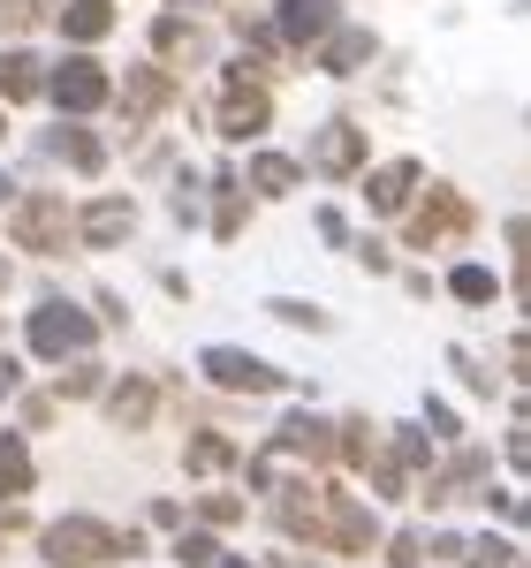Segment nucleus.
I'll list each match as a JSON object with an SVG mask.
<instances>
[{
  "label": "nucleus",
  "mask_w": 531,
  "mask_h": 568,
  "mask_svg": "<svg viewBox=\"0 0 531 568\" xmlns=\"http://www.w3.org/2000/svg\"><path fill=\"white\" fill-rule=\"evenodd\" d=\"M388 561H395V568H418V561H425V538H418V530L388 538Z\"/></svg>",
  "instance_id": "c756f323"
},
{
  "label": "nucleus",
  "mask_w": 531,
  "mask_h": 568,
  "mask_svg": "<svg viewBox=\"0 0 531 568\" xmlns=\"http://www.w3.org/2000/svg\"><path fill=\"white\" fill-rule=\"evenodd\" d=\"M418 182H425L418 160H388V168H372V182H364V205H372V213H402V205L418 197Z\"/></svg>",
  "instance_id": "f8f14e48"
},
{
  "label": "nucleus",
  "mask_w": 531,
  "mask_h": 568,
  "mask_svg": "<svg viewBox=\"0 0 531 568\" xmlns=\"http://www.w3.org/2000/svg\"><path fill=\"white\" fill-rule=\"evenodd\" d=\"M114 106H122V122H152L168 99H176V77L160 69V61H137L130 77H122V91H107Z\"/></svg>",
  "instance_id": "6e6552de"
},
{
  "label": "nucleus",
  "mask_w": 531,
  "mask_h": 568,
  "mask_svg": "<svg viewBox=\"0 0 531 568\" xmlns=\"http://www.w3.org/2000/svg\"><path fill=\"white\" fill-rule=\"evenodd\" d=\"M31 16H39V0H0V23H8V31H23Z\"/></svg>",
  "instance_id": "2f4dec72"
},
{
  "label": "nucleus",
  "mask_w": 531,
  "mask_h": 568,
  "mask_svg": "<svg viewBox=\"0 0 531 568\" xmlns=\"http://www.w3.org/2000/svg\"><path fill=\"white\" fill-rule=\"evenodd\" d=\"M463 227H471V205H463V197H455L448 182H433V197H425V205L410 213V251H433V243H455Z\"/></svg>",
  "instance_id": "0eeeda50"
},
{
  "label": "nucleus",
  "mask_w": 531,
  "mask_h": 568,
  "mask_svg": "<svg viewBox=\"0 0 531 568\" xmlns=\"http://www.w3.org/2000/svg\"><path fill=\"white\" fill-rule=\"evenodd\" d=\"M8 394H16V364H8V372H0V402H8Z\"/></svg>",
  "instance_id": "72a5a7b5"
},
{
  "label": "nucleus",
  "mask_w": 531,
  "mask_h": 568,
  "mask_svg": "<svg viewBox=\"0 0 531 568\" xmlns=\"http://www.w3.org/2000/svg\"><path fill=\"white\" fill-rule=\"evenodd\" d=\"M266 122H273V99L259 84V61H236L228 69V99H221V136L228 144H251Z\"/></svg>",
  "instance_id": "7ed1b4c3"
},
{
  "label": "nucleus",
  "mask_w": 531,
  "mask_h": 568,
  "mask_svg": "<svg viewBox=\"0 0 531 568\" xmlns=\"http://www.w3.org/2000/svg\"><path fill=\"white\" fill-rule=\"evenodd\" d=\"M311 168H319V175H357V168H364V130H357V122H327V130L311 136Z\"/></svg>",
  "instance_id": "9b49d317"
},
{
  "label": "nucleus",
  "mask_w": 531,
  "mask_h": 568,
  "mask_svg": "<svg viewBox=\"0 0 531 568\" xmlns=\"http://www.w3.org/2000/svg\"><path fill=\"white\" fill-rule=\"evenodd\" d=\"M69 227H77V243H91V251H114V243H130L137 205H130V197H99V205H84Z\"/></svg>",
  "instance_id": "9d476101"
},
{
  "label": "nucleus",
  "mask_w": 531,
  "mask_h": 568,
  "mask_svg": "<svg viewBox=\"0 0 531 568\" xmlns=\"http://www.w3.org/2000/svg\"><path fill=\"white\" fill-rule=\"evenodd\" d=\"M273 318H289V326H327V318H319V311H311V304H289V296L273 304Z\"/></svg>",
  "instance_id": "473e14b6"
},
{
  "label": "nucleus",
  "mask_w": 531,
  "mask_h": 568,
  "mask_svg": "<svg viewBox=\"0 0 531 568\" xmlns=\"http://www.w3.org/2000/svg\"><path fill=\"white\" fill-rule=\"evenodd\" d=\"M448 288H455V304H493V288H501V281H493L487 265H455V273H448Z\"/></svg>",
  "instance_id": "b1692460"
},
{
  "label": "nucleus",
  "mask_w": 531,
  "mask_h": 568,
  "mask_svg": "<svg viewBox=\"0 0 531 568\" xmlns=\"http://www.w3.org/2000/svg\"><path fill=\"white\" fill-rule=\"evenodd\" d=\"M31 478H39V470H31V447L16 433H0V500H23Z\"/></svg>",
  "instance_id": "a211bd4d"
},
{
  "label": "nucleus",
  "mask_w": 531,
  "mask_h": 568,
  "mask_svg": "<svg viewBox=\"0 0 531 568\" xmlns=\"http://www.w3.org/2000/svg\"><path fill=\"white\" fill-rule=\"evenodd\" d=\"M182 470H190V478H221V470H236V447H228L221 433H190V447H182Z\"/></svg>",
  "instance_id": "f3484780"
},
{
  "label": "nucleus",
  "mask_w": 531,
  "mask_h": 568,
  "mask_svg": "<svg viewBox=\"0 0 531 568\" xmlns=\"http://www.w3.org/2000/svg\"><path fill=\"white\" fill-rule=\"evenodd\" d=\"M479 478H487V455H455V470L433 478V500H455V493H471Z\"/></svg>",
  "instance_id": "393cba45"
},
{
  "label": "nucleus",
  "mask_w": 531,
  "mask_h": 568,
  "mask_svg": "<svg viewBox=\"0 0 531 568\" xmlns=\"http://www.w3.org/2000/svg\"><path fill=\"white\" fill-rule=\"evenodd\" d=\"M221 182V213H213V235H221V243H236V235H243V182L236 175H213Z\"/></svg>",
  "instance_id": "5701e85b"
},
{
  "label": "nucleus",
  "mask_w": 531,
  "mask_h": 568,
  "mask_svg": "<svg viewBox=\"0 0 531 568\" xmlns=\"http://www.w3.org/2000/svg\"><path fill=\"white\" fill-rule=\"evenodd\" d=\"M425 463H433V439L418 433V425H402L395 433V470H425Z\"/></svg>",
  "instance_id": "bb28decb"
},
{
  "label": "nucleus",
  "mask_w": 531,
  "mask_h": 568,
  "mask_svg": "<svg viewBox=\"0 0 531 568\" xmlns=\"http://www.w3.org/2000/svg\"><path fill=\"white\" fill-rule=\"evenodd\" d=\"M176 561H182V568H213V561H221L213 530H182V538H176Z\"/></svg>",
  "instance_id": "a878e982"
},
{
  "label": "nucleus",
  "mask_w": 531,
  "mask_h": 568,
  "mask_svg": "<svg viewBox=\"0 0 531 568\" xmlns=\"http://www.w3.org/2000/svg\"><path fill=\"white\" fill-rule=\"evenodd\" d=\"M463 561H471V568H517V546H509V538H471Z\"/></svg>",
  "instance_id": "cd10ccee"
},
{
  "label": "nucleus",
  "mask_w": 531,
  "mask_h": 568,
  "mask_svg": "<svg viewBox=\"0 0 531 568\" xmlns=\"http://www.w3.org/2000/svg\"><path fill=\"white\" fill-rule=\"evenodd\" d=\"M213 568H251V561H228V554H221V561H213Z\"/></svg>",
  "instance_id": "f704fd0d"
},
{
  "label": "nucleus",
  "mask_w": 531,
  "mask_h": 568,
  "mask_svg": "<svg viewBox=\"0 0 531 568\" xmlns=\"http://www.w3.org/2000/svg\"><path fill=\"white\" fill-rule=\"evenodd\" d=\"M31 91H46V69L31 53H0V99L16 106V99H31Z\"/></svg>",
  "instance_id": "4be33fe9"
},
{
  "label": "nucleus",
  "mask_w": 531,
  "mask_h": 568,
  "mask_svg": "<svg viewBox=\"0 0 531 568\" xmlns=\"http://www.w3.org/2000/svg\"><path fill=\"white\" fill-rule=\"evenodd\" d=\"M273 516L289 538H311V546H334V554H372L380 546V524H372V508H357L350 493H334V485H273Z\"/></svg>",
  "instance_id": "f257e3e1"
},
{
  "label": "nucleus",
  "mask_w": 531,
  "mask_h": 568,
  "mask_svg": "<svg viewBox=\"0 0 531 568\" xmlns=\"http://www.w3.org/2000/svg\"><path fill=\"white\" fill-rule=\"evenodd\" d=\"M273 23H281V39H289V45H319L342 16H334V0H281Z\"/></svg>",
  "instance_id": "ddd939ff"
},
{
  "label": "nucleus",
  "mask_w": 531,
  "mask_h": 568,
  "mask_svg": "<svg viewBox=\"0 0 531 568\" xmlns=\"http://www.w3.org/2000/svg\"><path fill=\"white\" fill-rule=\"evenodd\" d=\"M152 409H160V387H152V379H122V387L107 394V417H114L122 433H137Z\"/></svg>",
  "instance_id": "dca6fc26"
},
{
  "label": "nucleus",
  "mask_w": 531,
  "mask_h": 568,
  "mask_svg": "<svg viewBox=\"0 0 531 568\" xmlns=\"http://www.w3.org/2000/svg\"><path fill=\"white\" fill-rule=\"evenodd\" d=\"M198 364H206V379L228 387V394H273V387H281V372L259 364V356H243V349H206Z\"/></svg>",
  "instance_id": "1a4fd4ad"
},
{
  "label": "nucleus",
  "mask_w": 531,
  "mask_h": 568,
  "mask_svg": "<svg viewBox=\"0 0 531 568\" xmlns=\"http://www.w3.org/2000/svg\"><path fill=\"white\" fill-rule=\"evenodd\" d=\"M0 130H8V122H0Z\"/></svg>",
  "instance_id": "e433bc0d"
},
{
  "label": "nucleus",
  "mask_w": 531,
  "mask_h": 568,
  "mask_svg": "<svg viewBox=\"0 0 531 568\" xmlns=\"http://www.w3.org/2000/svg\"><path fill=\"white\" fill-rule=\"evenodd\" d=\"M364 61H372V31H342V23H334V31H327V39H319V69H327V77H350V69H364Z\"/></svg>",
  "instance_id": "2eb2a0df"
},
{
  "label": "nucleus",
  "mask_w": 531,
  "mask_h": 568,
  "mask_svg": "<svg viewBox=\"0 0 531 568\" xmlns=\"http://www.w3.org/2000/svg\"><path fill=\"white\" fill-rule=\"evenodd\" d=\"M46 152H53V160H69L77 175H99V168H107V144H99L84 122H61V130L46 136Z\"/></svg>",
  "instance_id": "4468645a"
},
{
  "label": "nucleus",
  "mask_w": 531,
  "mask_h": 568,
  "mask_svg": "<svg viewBox=\"0 0 531 568\" xmlns=\"http://www.w3.org/2000/svg\"><path fill=\"white\" fill-rule=\"evenodd\" d=\"M297 182H304V168L281 160V152H259V160H251V190H259V197H289Z\"/></svg>",
  "instance_id": "412c9836"
},
{
  "label": "nucleus",
  "mask_w": 531,
  "mask_h": 568,
  "mask_svg": "<svg viewBox=\"0 0 531 568\" xmlns=\"http://www.w3.org/2000/svg\"><path fill=\"white\" fill-rule=\"evenodd\" d=\"M198 516L221 530V524H236V516H243V500H236V493H206V508H198Z\"/></svg>",
  "instance_id": "c85d7f7f"
},
{
  "label": "nucleus",
  "mask_w": 531,
  "mask_h": 568,
  "mask_svg": "<svg viewBox=\"0 0 531 568\" xmlns=\"http://www.w3.org/2000/svg\"><path fill=\"white\" fill-rule=\"evenodd\" d=\"M69 205L61 197H23L16 213H8V243H23V251H39V258H53V251H69Z\"/></svg>",
  "instance_id": "39448f33"
},
{
  "label": "nucleus",
  "mask_w": 531,
  "mask_h": 568,
  "mask_svg": "<svg viewBox=\"0 0 531 568\" xmlns=\"http://www.w3.org/2000/svg\"><path fill=\"white\" fill-rule=\"evenodd\" d=\"M46 91H53V106H61L69 122H77V114H99V106H107V69L77 53V61H61V69L46 77Z\"/></svg>",
  "instance_id": "423d86ee"
},
{
  "label": "nucleus",
  "mask_w": 531,
  "mask_h": 568,
  "mask_svg": "<svg viewBox=\"0 0 531 568\" xmlns=\"http://www.w3.org/2000/svg\"><path fill=\"white\" fill-rule=\"evenodd\" d=\"M0 288H8V265H0Z\"/></svg>",
  "instance_id": "c9c22d12"
},
{
  "label": "nucleus",
  "mask_w": 531,
  "mask_h": 568,
  "mask_svg": "<svg viewBox=\"0 0 531 568\" xmlns=\"http://www.w3.org/2000/svg\"><path fill=\"white\" fill-rule=\"evenodd\" d=\"M152 45H160V61H198V53H206L198 23H182V16H160V23H152Z\"/></svg>",
  "instance_id": "aec40b11"
},
{
  "label": "nucleus",
  "mask_w": 531,
  "mask_h": 568,
  "mask_svg": "<svg viewBox=\"0 0 531 568\" xmlns=\"http://www.w3.org/2000/svg\"><path fill=\"white\" fill-rule=\"evenodd\" d=\"M61 31H69L77 45L107 39V31H114V8H107V0H69V8H61Z\"/></svg>",
  "instance_id": "6ab92c4d"
},
{
  "label": "nucleus",
  "mask_w": 531,
  "mask_h": 568,
  "mask_svg": "<svg viewBox=\"0 0 531 568\" xmlns=\"http://www.w3.org/2000/svg\"><path fill=\"white\" fill-rule=\"evenodd\" d=\"M39 554H46V568H99V561H137L144 538L99 524V516H61V524L39 530Z\"/></svg>",
  "instance_id": "f03ea898"
},
{
  "label": "nucleus",
  "mask_w": 531,
  "mask_h": 568,
  "mask_svg": "<svg viewBox=\"0 0 531 568\" xmlns=\"http://www.w3.org/2000/svg\"><path fill=\"white\" fill-rule=\"evenodd\" d=\"M107 387V372L99 364H77V372H61V394H99Z\"/></svg>",
  "instance_id": "7c9ffc66"
},
{
  "label": "nucleus",
  "mask_w": 531,
  "mask_h": 568,
  "mask_svg": "<svg viewBox=\"0 0 531 568\" xmlns=\"http://www.w3.org/2000/svg\"><path fill=\"white\" fill-rule=\"evenodd\" d=\"M91 342H99V326H91V311L61 304V296L31 311V349H39V356H53V364H69V356H84Z\"/></svg>",
  "instance_id": "20e7f679"
}]
</instances>
